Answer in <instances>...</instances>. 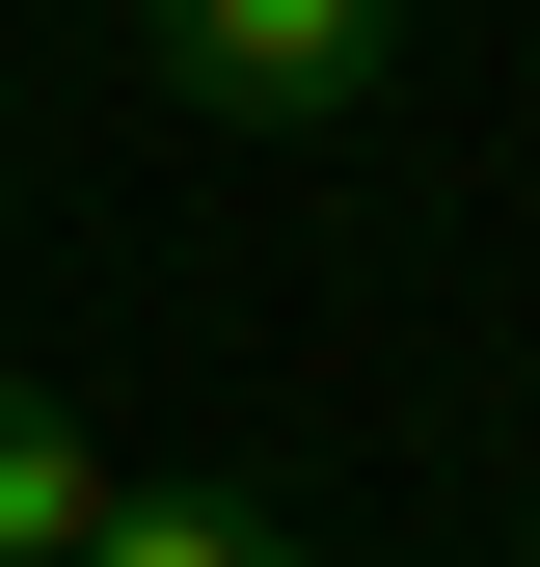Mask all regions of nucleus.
<instances>
[{
  "mask_svg": "<svg viewBox=\"0 0 540 567\" xmlns=\"http://www.w3.org/2000/svg\"><path fill=\"white\" fill-rule=\"evenodd\" d=\"M135 82L217 135H352L405 82V0H135Z\"/></svg>",
  "mask_w": 540,
  "mask_h": 567,
  "instance_id": "1",
  "label": "nucleus"
},
{
  "mask_svg": "<svg viewBox=\"0 0 540 567\" xmlns=\"http://www.w3.org/2000/svg\"><path fill=\"white\" fill-rule=\"evenodd\" d=\"M108 514H135V460H108V433H82V405H54V379H28V351H0V567H82Z\"/></svg>",
  "mask_w": 540,
  "mask_h": 567,
  "instance_id": "2",
  "label": "nucleus"
},
{
  "mask_svg": "<svg viewBox=\"0 0 540 567\" xmlns=\"http://www.w3.org/2000/svg\"><path fill=\"white\" fill-rule=\"evenodd\" d=\"M82 567H324V540L270 514V486H135V514H108Z\"/></svg>",
  "mask_w": 540,
  "mask_h": 567,
  "instance_id": "3",
  "label": "nucleus"
}]
</instances>
